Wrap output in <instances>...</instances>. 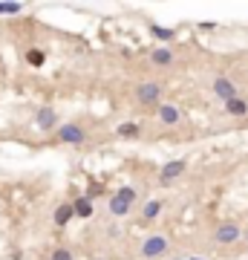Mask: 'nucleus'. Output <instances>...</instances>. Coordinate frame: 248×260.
Returning a JSON list of instances; mask_svg holds the SVG:
<instances>
[{"label":"nucleus","instance_id":"obj_1","mask_svg":"<svg viewBox=\"0 0 248 260\" xmlns=\"http://www.w3.org/2000/svg\"><path fill=\"white\" fill-rule=\"evenodd\" d=\"M165 251H167V237H162V234H150L142 243V248H139V254L144 260H156V257H162Z\"/></svg>","mask_w":248,"mask_h":260},{"label":"nucleus","instance_id":"obj_2","mask_svg":"<svg viewBox=\"0 0 248 260\" xmlns=\"http://www.w3.org/2000/svg\"><path fill=\"white\" fill-rule=\"evenodd\" d=\"M159 98H162V87L156 81H144L136 87V101L144 107H150V104H159Z\"/></svg>","mask_w":248,"mask_h":260},{"label":"nucleus","instance_id":"obj_3","mask_svg":"<svg viewBox=\"0 0 248 260\" xmlns=\"http://www.w3.org/2000/svg\"><path fill=\"white\" fill-rule=\"evenodd\" d=\"M211 90H213V95H216L222 104L239 95V93H236V84L231 81V78H225V75H216V78H213V81H211Z\"/></svg>","mask_w":248,"mask_h":260},{"label":"nucleus","instance_id":"obj_4","mask_svg":"<svg viewBox=\"0 0 248 260\" xmlns=\"http://www.w3.org/2000/svg\"><path fill=\"white\" fill-rule=\"evenodd\" d=\"M185 168H188V162H185V159L165 162V165H162V171H159V185H173V179L182 177V174H185Z\"/></svg>","mask_w":248,"mask_h":260},{"label":"nucleus","instance_id":"obj_5","mask_svg":"<svg viewBox=\"0 0 248 260\" xmlns=\"http://www.w3.org/2000/svg\"><path fill=\"white\" fill-rule=\"evenodd\" d=\"M58 139L64 145H84V139H87V130L81 127V124H61L58 127Z\"/></svg>","mask_w":248,"mask_h":260},{"label":"nucleus","instance_id":"obj_6","mask_svg":"<svg viewBox=\"0 0 248 260\" xmlns=\"http://www.w3.org/2000/svg\"><path fill=\"white\" fill-rule=\"evenodd\" d=\"M216 243H222V246H231V243H236L239 237H242V228L236 223H222L219 228H216Z\"/></svg>","mask_w":248,"mask_h":260},{"label":"nucleus","instance_id":"obj_7","mask_svg":"<svg viewBox=\"0 0 248 260\" xmlns=\"http://www.w3.org/2000/svg\"><path fill=\"white\" fill-rule=\"evenodd\" d=\"M159 121L162 124H167V127H176L179 121H182V110H179L176 104H159Z\"/></svg>","mask_w":248,"mask_h":260},{"label":"nucleus","instance_id":"obj_8","mask_svg":"<svg viewBox=\"0 0 248 260\" xmlns=\"http://www.w3.org/2000/svg\"><path fill=\"white\" fill-rule=\"evenodd\" d=\"M35 121H38V127L41 130H55L58 127V113H55L52 107H44V110H38Z\"/></svg>","mask_w":248,"mask_h":260},{"label":"nucleus","instance_id":"obj_9","mask_svg":"<svg viewBox=\"0 0 248 260\" xmlns=\"http://www.w3.org/2000/svg\"><path fill=\"white\" fill-rule=\"evenodd\" d=\"M225 113H228V116H234V118L248 116V101L236 95V98H231V101H225Z\"/></svg>","mask_w":248,"mask_h":260},{"label":"nucleus","instance_id":"obj_10","mask_svg":"<svg viewBox=\"0 0 248 260\" xmlns=\"http://www.w3.org/2000/svg\"><path fill=\"white\" fill-rule=\"evenodd\" d=\"M150 61H153L156 67H170V64H173V52L167 47H156L153 52H150Z\"/></svg>","mask_w":248,"mask_h":260},{"label":"nucleus","instance_id":"obj_11","mask_svg":"<svg viewBox=\"0 0 248 260\" xmlns=\"http://www.w3.org/2000/svg\"><path fill=\"white\" fill-rule=\"evenodd\" d=\"M72 211H75V217H93V200L90 197H78L72 202Z\"/></svg>","mask_w":248,"mask_h":260},{"label":"nucleus","instance_id":"obj_12","mask_svg":"<svg viewBox=\"0 0 248 260\" xmlns=\"http://www.w3.org/2000/svg\"><path fill=\"white\" fill-rule=\"evenodd\" d=\"M107 208H110V214H113V217H127L133 205H127L124 200H118L116 194H113V200H110V205H107Z\"/></svg>","mask_w":248,"mask_h":260},{"label":"nucleus","instance_id":"obj_13","mask_svg":"<svg viewBox=\"0 0 248 260\" xmlns=\"http://www.w3.org/2000/svg\"><path fill=\"white\" fill-rule=\"evenodd\" d=\"M162 208H165V202H162V200H150V202H144L142 217H144V220H156V217L162 214Z\"/></svg>","mask_w":248,"mask_h":260},{"label":"nucleus","instance_id":"obj_14","mask_svg":"<svg viewBox=\"0 0 248 260\" xmlns=\"http://www.w3.org/2000/svg\"><path fill=\"white\" fill-rule=\"evenodd\" d=\"M72 217H75L72 205H58V208H55V225H58V228H64V225L70 223Z\"/></svg>","mask_w":248,"mask_h":260},{"label":"nucleus","instance_id":"obj_15","mask_svg":"<svg viewBox=\"0 0 248 260\" xmlns=\"http://www.w3.org/2000/svg\"><path fill=\"white\" fill-rule=\"evenodd\" d=\"M116 136H121V139H133V136H139V124L136 121H121L116 127Z\"/></svg>","mask_w":248,"mask_h":260},{"label":"nucleus","instance_id":"obj_16","mask_svg":"<svg viewBox=\"0 0 248 260\" xmlns=\"http://www.w3.org/2000/svg\"><path fill=\"white\" fill-rule=\"evenodd\" d=\"M150 35L153 38H159V41H173V35H176V32H173V29H167V26H159V24H150Z\"/></svg>","mask_w":248,"mask_h":260},{"label":"nucleus","instance_id":"obj_17","mask_svg":"<svg viewBox=\"0 0 248 260\" xmlns=\"http://www.w3.org/2000/svg\"><path fill=\"white\" fill-rule=\"evenodd\" d=\"M116 197H118V200H124L127 205H136V197H139V191L130 188V185H121V188L116 191Z\"/></svg>","mask_w":248,"mask_h":260},{"label":"nucleus","instance_id":"obj_18","mask_svg":"<svg viewBox=\"0 0 248 260\" xmlns=\"http://www.w3.org/2000/svg\"><path fill=\"white\" fill-rule=\"evenodd\" d=\"M26 61H29L32 67H41V64H44V52H41V49H29V52H26Z\"/></svg>","mask_w":248,"mask_h":260},{"label":"nucleus","instance_id":"obj_19","mask_svg":"<svg viewBox=\"0 0 248 260\" xmlns=\"http://www.w3.org/2000/svg\"><path fill=\"white\" fill-rule=\"evenodd\" d=\"M21 3H0V15H18Z\"/></svg>","mask_w":248,"mask_h":260},{"label":"nucleus","instance_id":"obj_20","mask_svg":"<svg viewBox=\"0 0 248 260\" xmlns=\"http://www.w3.org/2000/svg\"><path fill=\"white\" fill-rule=\"evenodd\" d=\"M52 260H72V251H67V248H55V251H52Z\"/></svg>","mask_w":248,"mask_h":260},{"label":"nucleus","instance_id":"obj_21","mask_svg":"<svg viewBox=\"0 0 248 260\" xmlns=\"http://www.w3.org/2000/svg\"><path fill=\"white\" fill-rule=\"evenodd\" d=\"M190 260H202V257H190Z\"/></svg>","mask_w":248,"mask_h":260},{"label":"nucleus","instance_id":"obj_22","mask_svg":"<svg viewBox=\"0 0 248 260\" xmlns=\"http://www.w3.org/2000/svg\"><path fill=\"white\" fill-rule=\"evenodd\" d=\"M245 240H248V231H245Z\"/></svg>","mask_w":248,"mask_h":260},{"label":"nucleus","instance_id":"obj_23","mask_svg":"<svg viewBox=\"0 0 248 260\" xmlns=\"http://www.w3.org/2000/svg\"><path fill=\"white\" fill-rule=\"evenodd\" d=\"M176 260H182V257H176Z\"/></svg>","mask_w":248,"mask_h":260}]
</instances>
